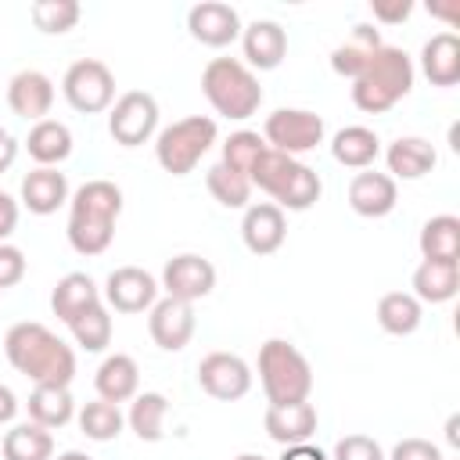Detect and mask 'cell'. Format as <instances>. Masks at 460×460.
Listing matches in <instances>:
<instances>
[{"label":"cell","mask_w":460,"mask_h":460,"mask_svg":"<svg viewBox=\"0 0 460 460\" xmlns=\"http://www.w3.org/2000/svg\"><path fill=\"white\" fill-rule=\"evenodd\" d=\"M7 363L25 374L32 385H58L68 388L75 377V352L65 345L50 327L36 320H22L4 334Z\"/></svg>","instance_id":"1"},{"label":"cell","mask_w":460,"mask_h":460,"mask_svg":"<svg viewBox=\"0 0 460 460\" xmlns=\"http://www.w3.org/2000/svg\"><path fill=\"white\" fill-rule=\"evenodd\" d=\"M122 216V190L111 180H86L68 198V244L79 255H104Z\"/></svg>","instance_id":"2"},{"label":"cell","mask_w":460,"mask_h":460,"mask_svg":"<svg viewBox=\"0 0 460 460\" xmlns=\"http://www.w3.org/2000/svg\"><path fill=\"white\" fill-rule=\"evenodd\" d=\"M417 68L402 47L381 43L370 65L352 79V104L367 115H385L392 111L410 90H413Z\"/></svg>","instance_id":"3"},{"label":"cell","mask_w":460,"mask_h":460,"mask_svg":"<svg viewBox=\"0 0 460 460\" xmlns=\"http://www.w3.org/2000/svg\"><path fill=\"white\" fill-rule=\"evenodd\" d=\"M248 180H252V187L266 190L280 212H305L323 194V183H320L316 169H309L305 162H298L291 155H280L273 147H266L255 158V165L248 169Z\"/></svg>","instance_id":"4"},{"label":"cell","mask_w":460,"mask_h":460,"mask_svg":"<svg viewBox=\"0 0 460 460\" xmlns=\"http://www.w3.org/2000/svg\"><path fill=\"white\" fill-rule=\"evenodd\" d=\"M201 93L216 115L234 119V122L252 119L262 104L259 75L241 58H212L201 72Z\"/></svg>","instance_id":"5"},{"label":"cell","mask_w":460,"mask_h":460,"mask_svg":"<svg viewBox=\"0 0 460 460\" xmlns=\"http://www.w3.org/2000/svg\"><path fill=\"white\" fill-rule=\"evenodd\" d=\"M259 385L270 406L305 402L313 392V367L291 341L270 338L259 349Z\"/></svg>","instance_id":"6"},{"label":"cell","mask_w":460,"mask_h":460,"mask_svg":"<svg viewBox=\"0 0 460 460\" xmlns=\"http://www.w3.org/2000/svg\"><path fill=\"white\" fill-rule=\"evenodd\" d=\"M216 137H219V129H216V122L208 115H187V119L158 129V137H155V162L169 176H187L212 151Z\"/></svg>","instance_id":"7"},{"label":"cell","mask_w":460,"mask_h":460,"mask_svg":"<svg viewBox=\"0 0 460 460\" xmlns=\"http://www.w3.org/2000/svg\"><path fill=\"white\" fill-rule=\"evenodd\" d=\"M61 93L79 115H97L115 104V75L104 61L79 58L68 65V72L61 79Z\"/></svg>","instance_id":"8"},{"label":"cell","mask_w":460,"mask_h":460,"mask_svg":"<svg viewBox=\"0 0 460 460\" xmlns=\"http://www.w3.org/2000/svg\"><path fill=\"white\" fill-rule=\"evenodd\" d=\"M262 140L266 147L298 158L316 144H323V119L309 108H277L262 122Z\"/></svg>","instance_id":"9"},{"label":"cell","mask_w":460,"mask_h":460,"mask_svg":"<svg viewBox=\"0 0 460 460\" xmlns=\"http://www.w3.org/2000/svg\"><path fill=\"white\" fill-rule=\"evenodd\" d=\"M108 133L122 147H140L158 133V101L147 90H126L108 108Z\"/></svg>","instance_id":"10"},{"label":"cell","mask_w":460,"mask_h":460,"mask_svg":"<svg viewBox=\"0 0 460 460\" xmlns=\"http://www.w3.org/2000/svg\"><path fill=\"white\" fill-rule=\"evenodd\" d=\"M198 385L205 395L219 402H234L252 392V367L237 352H208L198 363Z\"/></svg>","instance_id":"11"},{"label":"cell","mask_w":460,"mask_h":460,"mask_svg":"<svg viewBox=\"0 0 460 460\" xmlns=\"http://www.w3.org/2000/svg\"><path fill=\"white\" fill-rule=\"evenodd\" d=\"M158 288L169 295V298H180V302H198V298H208L212 288H216V266L205 259V255H194V252H183V255H172L162 270V280Z\"/></svg>","instance_id":"12"},{"label":"cell","mask_w":460,"mask_h":460,"mask_svg":"<svg viewBox=\"0 0 460 460\" xmlns=\"http://www.w3.org/2000/svg\"><path fill=\"white\" fill-rule=\"evenodd\" d=\"M158 291L162 288H158V280L147 270H140V266H119V270L108 273L101 298L115 313H144V309H151L158 302Z\"/></svg>","instance_id":"13"},{"label":"cell","mask_w":460,"mask_h":460,"mask_svg":"<svg viewBox=\"0 0 460 460\" xmlns=\"http://www.w3.org/2000/svg\"><path fill=\"white\" fill-rule=\"evenodd\" d=\"M147 331H151V341L162 349V352H180L190 345L194 338V305L190 302H180V298H158L151 309H147Z\"/></svg>","instance_id":"14"},{"label":"cell","mask_w":460,"mask_h":460,"mask_svg":"<svg viewBox=\"0 0 460 460\" xmlns=\"http://www.w3.org/2000/svg\"><path fill=\"white\" fill-rule=\"evenodd\" d=\"M241 14L230 4L219 0H201L187 11V32L201 43V47H230L234 40H241Z\"/></svg>","instance_id":"15"},{"label":"cell","mask_w":460,"mask_h":460,"mask_svg":"<svg viewBox=\"0 0 460 460\" xmlns=\"http://www.w3.org/2000/svg\"><path fill=\"white\" fill-rule=\"evenodd\" d=\"M241 50H244V65L252 72L255 68L259 72H273L288 58V32L273 18H255L252 25L241 29Z\"/></svg>","instance_id":"16"},{"label":"cell","mask_w":460,"mask_h":460,"mask_svg":"<svg viewBox=\"0 0 460 460\" xmlns=\"http://www.w3.org/2000/svg\"><path fill=\"white\" fill-rule=\"evenodd\" d=\"M7 104L25 122H43L54 108V83L40 68H22L7 83Z\"/></svg>","instance_id":"17"},{"label":"cell","mask_w":460,"mask_h":460,"mask_svg":"<svg viewBox=\"0 0 460 460\" xmlns=\"http://www.w3.org/2000/svg\"><path fill=\"white\" fill-rule=\"evenodd\" d=\"M288 237V219L273 201H255L244 208L241 241L252 255H273Z\"/></svg>","instance_id":"18"},{"label":"cell","mask_w":460,"mask_h":460,"mask_svg":"<svg viewBox=\"0 0 460 460\" xmlns=\"http://www.w3.org/2000/svg\"><path fill=\"white\" fill-rule=\"evenodd\" d=\"M399 201V187L388 172H377V169H363L352 176L349 183V208L363 219H381L395 208Z\"/></svg>","instance_id":"19"},{"label":"cell","mask_w":460,"mask_h":460,"mask_svg":"<svg viewBox=\"0 0 460 460\" xmlns=\"http://www.w3.org/2000/svg\"><path fill=\"white\" fill-rule=\"evenodd\" d=\"M262 424H266V435L277 446H298V442H309L316 435L320 413L305 399V402H291V406H270L266 417H262Z\"/></svg>","instance_id":"20"},{"label":"cell","mask_w":460,"mask_h":460,"mask_svg":"<svg viewBox=\"0 0 460 460\" xmlns=\"http://www.w3.org/2000/svg\"><path fill=\"white\" fill-rule=\"evenodd\" d=\"M93 388H97V399L104 402H129L137 392H140V367L133 356L126 352H111L101 359L97 374H93Z\"/></svg>","instance_id":"21"},{"label":"cell","mask_w":460,"mask_h":460,"mask_svg":"<svg viewBox=\"0 0 460 460\" xmlns=\"http://www.w3.org/2000/svg\"><path fill=\"white\" fill-rule=\"evenodd\" d=\"M68 201V180L58 169L36 165L32 172L22 176V205L32 216H50Z\"/></svg>","instance_id":"22"},{"label":"cell","mask_w":460,"mask_h":460,"mask_svg":"<svg viewBox=\"0 0 460 460\" xmlns=\"http://www.w3.org/2000/svg\"><path fill=\"white\" fill-rule=\"evenodd\" d=\"M420 72L428 75L431 86H456L460 83V40L453 32H435L420 47Z\"/></svg>","instance_id":"23"},{"label":"cell","mask_w":460,"mask_h":460,"mask_svg":"<svg viewBox=\"0 0 460 460\" xmlns=\"http://www.w3.org/2000/svg\"><path fill=\"white\" fill-rule=\"evenodd\" d=\"M385 162H388L392 180H420L435 169L438 155H435V144L424 140V137H399V140L388 144Z\"/></svg>","instance_id":"24"},{"label":"cell","mask_w":460,"mask_h":460,"mask_svg":"<svg viewBox=\"0 0 460 460\" xmlns=\"http://www.w3.org/2000/svg\"><path fill=\"white\" fill-rule=\"evenodd\" d=\"M413 298L424 305H442L449 298H456L460 291V262H435V259H424L417 270H413V284H410Z\"/></svg>","instance_id":"25"},{"label":"cell","mask_w":460,"mask_h":460,"mask_svg":"<svg viewBox=\"0 0 460 460\" xmlns=\"http://www.w3.org/2000/svg\"><path fill=\"white\" fill-rule=\"evenodd\" d=\"M25 151L36 165H47V169H58L68 155H72V129L58 119H43V122H32L29 137H25Z\"/></svg>","instance_id":"26"},{"label":"cell","mask_w":460,"mask_h":460,"mask_svg":"<svg viewBox=\"0 0 460 460\" xmlns=\"http://www.w3.org/2000/svg\"><path fill=\"white\" fill-rule=\"evenodd\" d=\"M97 302H104V298H101V288L93 284L90 273H65V277L54 284V291H50V309H54V316L65 320V323H72L79 313H86V309L97 305Z\"/></svg>","instance_id":"27"},{"label":"cell","mask_w":460,"mask_h":460,"mask_svg":"<svg viewBox=\"0 0 460 460\" xmlns=\"http://www.w3.org/2000/svg\"><path fill=\"white\" fill-rule=\"evenodd\" d=\"M377 47H381V36L374 25H352L349 40L331 50V68L345 79H356L370 65V58L377 54Z\"/></svg>","instance_id":"28"},{"label":"cell","mask_w":460,"mask_h":460,"mask_svg":"<svg viewBox=\"0 0 460 460\" xmlns=\"http://www.w3.org/2000/svg\"><path fill=\"white\" fill-rule=\"evenodd\" d=\"M331 155H334V162L338 165H345V169H370L374 162H377V155H381V140H377V133L374 129H367V126H345V129H338L334 133V140H331Z\"/></svg>","instance_id":"29"},{"label":"cell","mask_w":460,"mask_h":460,"mask_svg":"<svg viewBox=\"0 0 460 460\" xmlns=\"http://www.w3.org/2000/svg\"><path fill=\"white\" fill-rule=\"evenodd\" d=\"M29 420L54 431V428H65L72 417H75V399L68 388H58V385H36L32 395H29Z\"/></svg>","instance_id":"30"},{"label":"cell","mask_w":460,"mask_h":460,"mask_svg":"<svg viewBox=\"0 0 460 460\" xmlns=\"http://www.w3.org/2000/svg\"><path fill=\"white\" fill-rule=\"evenodd\" d=\"M420 255L424 259H435V262H460V219L442 212V216H431L424 226H420Z\"/></svg>","instance_id":"31"},{"label":"cell","mask_w":460,"mask_h":460,"mask_svg":"<svg viewBox=\"0 0 460 460\" xmlns=\"http://www.w3.org/2000/svg\"><path fill=\"white\" fill-rule=\"evenodd\" d=\"M420 320H424V305L410 291H388L377 298V323L385 334L406 338L420 327Z\"/></svg>","instance_id":"32"},{"label":"cell","mask_w":460,"mask_h":460,"mask_svg":"<svg viewBox=\"0 0 460 460\" xmlns=\"http://www.w3.org/2000/svg\"><path fill=\"white\" fill-rule=\"evenodd\" d=\"M165 413H169V399L162 392H137L126 413V424L133 428V435L140 442H162L165 435Z\"/></svg>","instance_id":"33"},{"label":"cell","mask_w":460,"mask_h":460,"mask_svg":"<svg viewBox=\"0 0 460 460\" xmlns=\"http://www.w3.org/2000/svg\"><path fill=\"white\" fill-rule=\"evenodd\" d=\"M0 453H4V460H54V438L47 428L25 420L4 435Z\"/></svg>","instance_id":"34"},{"label":"cell","mask_w":460,"mask_h":460,"mask_svg":"<svg viewBox=\"0 0 460 460\" xmlns=\"http://www.w3.org/2000/svg\"><path fill=\"white\" fill-rule=\"evenodd\" d=\"M205 187L208 194L223 205V208H248L252 205V180L223 162H216L208 172H205Z\"/></svg>","instance_id":"35"},{"label":"cell","mask_w":460,"mask_h":460,"mask_svg":"<svg viewBox=\"0 0 460 460\" xmlns=\"http://www.w3.org/2000/svg\"><path fill=\"white\" fill-rule=\"evenodd\" d=\"M126 428V417L115 402H104V399H93L79 410V431L90 438V442H111L119 438Z\"/></svg>","instance_id":"36"},{"label":"cell","mask_w":460,"mask_h":460,"mask_svg":"<svg viewBox=\"0 0 460 460\" xmlns=\"http://www.w3.org/2000/svg\"><path fill=\"white\" fill-rule=\"evenodd\" d=\"M68 331H72V338H75L79 349H86V352H104V349L111 345V316H108V305H104V302L90 305L86 313H79V316L68 323Z\"/></svg>","instance_id":"37"},{"label":"cell","mask_w":460,"mask_h":460,"mask_svg":"<svg viewBox=\"0 0 460 460\" xmlns=\"http://www.w3.org/2000/svg\"><path fill=\"white\" fill-rule=\"evenodd\" d=\"M29 14H32V25H36L40 32H47V36H61V32L75 29L83 7H79L75 0H36Z\"/></svg>","instance_id":"38"},{"label":"cell","mask_w":460,"mask_h":460,"mask_svg":"<svg viewBox=\"0 0 460 460\" xmlns=\"http://www.w3.org/2000/svg\"><path fill=\"white\" fill-rule=\"evenodd\" d=\"M262 151H266V140H262L255 129H237V133H230V137L223 140V158H219V162L248 176V169L255 165V158H259Z\"/></svg>","instance_id":"39"},{"label":"cell","mask_w":460,"mask_h":460,"mask_svg":"<svg viewBox=\"0 0 460 460\" xmlns=\"http://www.w3.org/2000/svg\"><path fill=\"white\" fill-rule=\"evenodd\" d=\"M331 460H385V449L370 435H345L334 442Z\"/></svg>","instance_id":"40"},{"label":"cell","mask_w":460,"mask_h":460,"mask_svg":"<svg viewBox=\"0 0 460 460\" xmlns=\"http://www.w3.org/2000/svg\"><path fill=\"white\" fill-rule=\"evenodd\" d=\"M22 277H25V252L4 241L0 244V291L4 288H14Z\"/></svg>","instance_id":"41"},{"label":"cell","mask_w":460,"mask_h":460,"mask_svg":"<svg viewBox=\"0 0 460 460\" xmlns=\"http://www.w3.org/2000/svg\"><path fill=\"white\" fill-rule=\"evenodd\" d=\"M385 460H442V449L428 438H402L392 446V453Z\"/></svg>","instance_id":"42"},{"label":"cell","mask_w":460,"mask_h":460,"mask_svg":"<svg viewBox=\"0 0 460 460\" xmlns=\"http://www.w3.org/2000/svg\"><path fill=\"white\" fill-rule=\"evenodd\" d=\"M370 11H374V22H381V25H399V22H406V18H410L413 4H410V0H395V4L374 0V4H370Z\"/></svg>","instance_id":"43"},{"label":"cell","mask_w":460,"mask_h":460,"mask_svg":"<svg viewBox=\"0 0 460 460\" xmlns=\"http://www.w3.org/2000/svg\"><path fill=\"white\" fill-rule=\"evenodd\" d=\"M14 226H18V201L7 190H0V244L14 234Z\"/></svg>","instance_id":"44"},{"label":"cell","mask_w":460,"mask_h":460,"mask_svg":"<svg viewBox=\"0 0 460 460\" xmlns=\"http://www.w3.org/2000/svg\"><path fill=\"white\" fill-rule=\"evenodd\" d=\"M280 460H331V456L313 442H298V446H284Z\"/></svg>","instance_id":"45"},{"label":"cell","mask_w":460,"mask_h":460,"mask_svg":"<svg viewBox=\"0 0 460 460\" xmlns=\"http://www.w3.org/2000/svg\"><path fill=\"white\" fill-rule=\"evenodd\" d=\"M14 158H18V140L0 126V172H7L14 165Z\"/></svg>","instance_id":"46"},{"label":"cell","mask_w":460,"mask_h":460,"mask_svg":"<svg viewBox=\"0 0 460 460\" xmlns=\"http://www.w3.org/2000/svg\"><path fill=\"white\" fill-rule=\"evenodd\" d=\"M14 413H18V395L7 385H0V424H11Z\"/></svg>","instance_id":"47"},{"label":"cell","mask_w":460,"mask_h":460,"mask_svg":"<svg viewBox=\"0 0 460 460\" xmlns=\"http://www.w3.org/2000/svg\"><path fill=\"white\" fill-rule=\"evenodd\" d=\"M446 438H449V446H460V417L446 420Z\"/></svg>","instance_id":"48"},{"label":"cell","mask_w":460,"mask_h":460,"mask_svg":"<svg viewBox=\"0 0 460 460\" xmlns=\"http://www.w3.org/2000/svg\"><path fill=\"white\" fill-rule=\"evenodd\" d=\"M54 460H93V456H86V453H79V449H65V453H58Z\"/></svg>","instance_id":"49"},{"label":"cell","mask_w":460,"mask_h":460,"mask_svg":"<svg viewBox=\"0 0 460 460\" xmlns=\"http://www.w3.org/2000/svg\"><path fill=\"white\" fill-rule=\"evenodd\" d=\"M234 460H266L262 453H241V456H234Z\"/></svg>","instance_id":"50"}]
</instances>
